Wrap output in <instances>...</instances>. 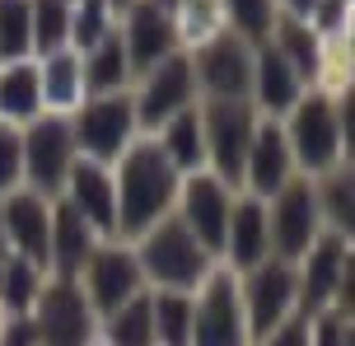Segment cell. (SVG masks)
I'll list each match as a JSON object with an SVG mask.
<instances>
[{"label":"cell","instance_id":"cell-4","mask_svg":"<svg viewBox=\"0 0 355 346\" xmlns=\"http://www.w3.org/2000/svg\"><path fill=\"white\" fill-rule=\"evenodd\" d=\"M295 281H300V318L337 309L346 318H355V253L351 239L322 230L304 257L295 262Z\"/></svg>","mask_w":355,"mask_h":346},{"label":"cell","instance_id":"cell-38","mask_svg":"<svg viewBox=\"0 0 355 346\" xmlns=\"http://www.w3.org/2000/svg\"><path fill=\"white\" fill-rule=\"evenodd\" d=\"M309 346H355V318L327 309L309 318Z\"/></svg>","mask_w":355,"mask_h":346},{"label":"cell","instance_id":"cell-5","mask_svg":"<svg viewBox=\"0 0 355 346\" xmlns=\"http://www.w3.org/2000/svg\"><path fill=\"white\" fill-rule=\"evenodd\" d=\"M201 112V141H206V168L239 187L243 178V155L257 131L262 112L252 108V98H196Z\"/></svg>","mask_w":355,"mask_h":346},{"label":"cell","instance_id":"cell-20","mask_svg":"<svg viewBox=\"0 0 355 346\" xmlns=\"http://www.w3.org/2000/svg\"><path fill=\"white\" fill-rule=\"evenodd\" d=\"M262 257H271V234H266V201L234 192L230 225H225V243H220V267L225 272H248Z\"/></svg>","mask_w":355,"mask_h":346},{"label":"cell","instance_id":"cell-26","mask_svg":"<svg viewBox=\"0 0 355 346\" xmlns=\"http://www.w3.org/2000/svg\"><path fill=\"white\" fill-rule=\"evenodd\" d=\"M80 75H85V98L131 89L136 75H131V61H126V47H122V37H117V28L103 42H94L89 52H80Z\"/></svg>","mask_w":355,"mask_h":346},{"label":"cell","instance_id":"cell-19","mask_svg":"<svg viewBox=\"0 0 355 346\" xmlns=\"http://www.w3.org/2000/svg\"><path fill=\"white\" fill-rule=\"evenodd\" d=\"M0 230H5L10 253L47 267V243H52V201L47 197H37L28 187L0 197Z\"/></svg>","mask_w":355,"mask_h":346},{"label":"cell","instance_id":"cell-25","mask_svg":"<svg viewBox=\"0 0 355 346\" xmlns=\"http://www.w3.org/2000/svg\"><path fill=\"white\" fill-rule=\"evenodd\" d=\"M42 117V89H37V61H0V122L28 127Z\"/></svg>","mask_w":355,"mask_h":346},{"label":"cell","instance_id":"cell-16","mask_svg":"<svg viewBox=\"0 0 355 346\" xmlns=\"http://www.w3.org/2000/svg\"><path fill=\"white\" fill-rule=\"evenodd\" d=\"M295 155H290V141H285L281 117H257V131L248 141V155H243V178H239V192L248 197H271L281 192L285 182L295 178Z\"/></svg>","mask_w":355,"mask_h":346},{"label":"cell","instance_id":"cell-30","mask_svg":"<svg viewBox=\"0 0 355 346\" xmlns=\"http://www.w3.org/2000/svg\"><path fill=\"white\" fill-rule=\"evenodd\" d=\"M155 346H187L192 337V291H150Z\"/></svg>","mask_w":355,"mask_h":346},{"label":"cell","instance_id":"cell-27","mask_svg":"<svg viewBox=\"0 0 355 346\" xmlns=\"http://www.w3.org/2000/svg\"><path fill=\"white\" fill-rule=\"evenodd\" d=\"M150 136H155V146L164 150V159H168L178 173L206 168V141H201V112H196V103L173 112V117H168L164 127H155Z\"/></svg>","mask_w":355,"mask_h":346},{"label":"cell","instance_id":"cell-1","mask_svg":"<svg viewBox=\"0 0 355 346\" xmlns=\"http://www.w3.org/2000/svg\"><path fill=\"white\" fill-rule=\"evenodd\" d=\"M178 173L155 136H136L131 146L112 159V187H117V239H141L155 220H164L178 201Z\"/></svg>","mask_w":355,"mask_h":346},{"label":"cell","instance_id":"cell-41","mask_svg":"<svg viewBox=\"0 0 355 346\" xmlns=\"http://www.w3.org/2000/svg\"><path fill=\"white\" fill-rule=\"evenodd\" d=\"M10 257V243H5V230H0V262Z\"/></svg>","mask_w":355,"mask_h":346},{"label":"cell","instance_id":"cell-28","mask_svg":"<svg viewBox=\"0 0 355 346\" xmlns=\"http://www.w3.org/2000/svg\"><path fill=\"white\" fill-rule=\"evenodd\" d=\"M322 211V230H332L341 239H355V164H337L313 178Z\"/></svg>","mask_w":355,"mask_h":346},{"label":"cell","instance_id":"cell-12","mask_svg":"<svg viewBox=\"0 0 355 346\" xmlns=\"http://www.w3.org/2000/svg\"><path fill=\"white\" fill-rule=\"evenodd\" d=\"M266 234H271V257H285V262L304 257V248L322 234V211H318L313 178L295 173L281 192L266 197Z\"/></svg>","mask_w":355,"mask_h":346},{"label":"cell","instance_id":"cell-29","mask_svg":"<svg viewBox=\"0 0 355 346\" xmlns=\"http://www.w3.org/2000/svg\"><path fill=\"white\" fill-rule=\"evenodd\" d=\"M98 342L103 346H155V323H150V291L131 295L126 304L98 318Z\"/></svg>","mask_w":355,"mask_h":346},{"label":"cell","instance_id":"cell-9","mask_svg":"<svg viewBox=\"0 0 355 346\" xmlns=\"http://www.w3.org/2000/svg\"><path fill=\"white\" fill-rule=\"evenodd\" d=\"M239 300H243V318H248V337L276 332L285 318L300 313V281H295V262L285 257H262L257 267L239 272Z\"/></svg>","mask_w":355,"mask_h":346},{"label":"cell","instance_id":"cell-39","mask_svg":"<svg viewBox=\"0 0 355 346\" xmlns=\"http://www.w3.org/2000/svg\"><path fill=\"white\" fill-rule=\"evenodd\" d=\"M0 346H42L28 313H0Z\"/></svg>","mask_w":355,"mask_h":346},{"label":"cell","instance_id":"cell-10","mask_svg":"<svg viewBox=\"0 0 355 346\" xmlns=\"http://www.w3.org/2000/svg\"><path fill=\"white\" fill-rule=\"evenodd\" d=\"M187 346H252L234 272L215 267L192 291V337H187Z\"/></svg>","mask_w":355,"mask_h":346},{"label":"cell","instance_id":"cell-36","mask_svg":"<svg viewBox=\"0 0 355 346\" xmlns=\"http://www.w3.org/2000/svg\"><path fill=\"white\" fill-rule=\"evenodd\" d=\"M28 56H33L28 0H0V61H28Z\"/></svg>","mask_w":355,"mask_h":346},{"label":"cell","instance_id":"cell-3","mask_svg":"<svg viewBox=\"0 0 355 346\" xmlns=\"http://www.w3.org/2000/svg\"><path fill=\"white\" fill-rule=\"evenodd\" d=\"M136 262H141L145 291H196L206 276L220 267L215 253H206L196 234L168 211L164 220H155L141 239H131Z\"/></svg>","mask_w":355,"mask_h":346},{"label":"cell","instance_id":"cell-23","mask_svg":"<svg viewBox=\"0 0 355 346\" xmlns=\"http://www.w3.org/2000/svg\"><path fill=\"white\" fill-rule=\"evenodd\" d=\"M37 61V89H42V112L71 117L85 103V75H80V52L61 47V52L33 56Z\"/></svg>","mask_w":355,"mask_h":346},{"label":"cell","instance_id":"cell-37","mask_svg":"<svg viewBox=\"0 0 355 346\" xmlns=\"http://www.w3.org/2000/svg\"><path fill=\"white\" fill-rule=\"evenodd\" d=\"M24 187V146H19V127L0 122V197H10Z\"/></svg>","mask_w":355,"mask_h":346},{"label":"cell","instance_id":"cell-35","mask_svg":"<svg viewBox=\"0 0 355 346\" xmlns=\"http://www.w3.org/2000/svg\"><path fill=\"white\" fill-rule=\"evenodd\" d=\"M220 10H225V28L239 33L248 47L266 42L271 37V24H276V0H220Z\"/></svg>","mask_w":355,"mask_h":346},{"label":"cell","instance_id":"cell-33","mask_svg":"<svg viewBox=\"0 0 355 346\" xmlns=\"http://www.w3.org/2000/svg\"><path fill=\"white\" fill-rule=\"evenodd\" d=\"M112 28H117V10L107 0H71V33H66V47L71 52H89Z\"/></svg>","mask_w":355,"mask_h":346},{"label":"cell","instance_id":"cell-17","mask_svg":"<svg viewBox=\"0 0 355 346\" xmlns=\"http://www.w3.org/2000/svg\"><path fill=\"white\" fill-rule=\"evenodd\" d=\"M117 37L126 47L131 75L150 71L155 61H164L168 52H178V33H173V15L164 10L159 0H131L117 15Z\"/></svg>","mask_w":355,"mask_h":346},{"label":"cell","instance_id":"cell-21","mask_svg":"<svg viewBox=\"0 0 355 346\" xmlns=\"http://www.w3.org/2000/svg\"><path fill=\"white\" fill-rule=\"evenodd\" d=\"M309 89L300 75H295V66L285 61L271 42H257L252 47V85H248V98L252 108L262 112V117H285V112L295 108V98Z\"/></svg>","mask_w":355,"mask_h":346},{"label":"cell","instance_id":"cell-11","mask_svg":"<svg viewBox=\"0 0 355 346\" xmlns=\"http://www.w3.org/2000/svg\"><path fill=\"white\" fill-rule=\"evenodd\" d=\"M196 98V80H192V56L168 52L164 61H155L150 71H141L131 80V103H136V122H141V136H150L155 127H164L173 112L192 108Z\"/></svg>","mask_w":355,"mask_h":346},{"label":"cell","instance_id":"cell-32","mask_svg":"<svg viewBox=\"0 0 355 346\" xmlns=\"http://www.w3.org/2000/svg\"><path fill=\"white\" fill-rule=\"evenodd\" d=\"M168 15H173V33H178V47H182V52H192L206 37L225 33V10H220V0H173Z\"/></svg>","mask_w":355,"mask_h":346},{"label":"cell","instance_id":"cell-7","mask_svg":"<svg viewBox=\"0 0 355 346\" xmlns=\"http://www.w3.org/2000/svg\"><path fill=\"white\" fill-rule=\"evenodd\" d=\"M71 136H75V150H80L85 159L112 164V159H117V155L141 136L131 89H122V94H94V98H85V103L71 112Z\"/></svg>","mask_w":355,"mask_h":346},{"label":"cell","instance_id":"cell-42","mask_svg":"<svg viewBox=\"0 0 355 346\" xmlns=\"http://www.w3.org/2000/svg\"><path fill=\"white\" fill-rule=\"evenodd\" d=\"M107 5H112V10H117V15H122L126 5H131V0H107Z\"/></svg>","mask_w":355,"mask_h":346},{"label":"cell","instance_id":"cell-2","mask_svg":"<svg viewBox=\"0 0 355 346\" xmlns=\"http://www.w3.org/2000/svg\"><path fill=\"white\" fill-rule=\"evenodd\" d=\"M285 141H290V155H295V168L304 178H318L337 164H351V141L341 131L337 117V89H322V85H309V89L295 98V108L281 117Z\"/></svg>","mask_w":355,"mask_h":346},{"label":"cell","instance_id":"cell-43","mask_svg":"<svg viewBox=\"0 0 355 346\" xmlns=\"http://www.w3.org/2000/svg\"><path fill=\"white\" fill-rule=\"evenodd\" d=\"M94 346H103V342H94Z\"/></svg>","mask_w":355,"mask_h":346},{"label":"cell","instance_id":"cell-8","mask_svg":"<svg viewBox=\"0 0 355 346\" xmlns=\"http://www.w3.org/2000/svg\"><path fill=\"white\" fill-rule=\"evenodd\" d=\"M28 318H33L42 346H94L98 342V313L89 309V300H85L75 276L47 272Z\"/></svg>","mask_w":355,"mask_h":346},{"label":"cell","instance_id":"cell-31","mask_svg":"<svg viewBox=\"0 0 355 346\" xmlns=\"http://www.w3.org/2000/svg\"><path fill=\"white\" fill-rule=\"evenodd\" d=\"M42 281H47V267L10 253L0 262V313H28L37 291H42Z\"/></svg>","mask_w":355,"mask_h":346},{"label":"cell","instance_id":"cell-18","mask_svg":"<svg viewBox=\"0 0 355 346\" xmlns=\"http://www.w3.org/2000/svg\"><path fill=\"white\" fill-rule=\"evenodd\" d=\"M61 201L80 211L89 220V230L98 239H117V187H112V164H98V159H75L71 173H66V187H61Z\"/></svg>","mask_w":355,"mask_h":346},{"label":"cell","instance_id":"cell-15","mask_svg":"<svg viewBox=\"0 0 355 346\" xmlns=\"http://www.w3.org/2000/svg\"><path fill=\"white\" fill-rule=\"evenodd\" d=\"M192 80L201 98H248L252 85V47L239 33H215L192 47Z\"/></svg>","mask_w":355,"mask_h":346},{"label":"cell","instance_id":"cell-22","mask_svg":"<svg viewBox=\"0 0 355 346\" xmlns=\"http://www.w3.org/2000/svg\"><path fill=\"white\" fill-rule=\"evenodd\" d=\"M103 239L89 230V220L80 211H71L66 201H52V243H47V272L52 276H80V267L89 262V253Z\"/></svg>","mask_w":355,"mask_h":346},{"label":"cell","instance_id":"cell-6","mask_svg":"<svg viewBox=\"0 0 355 346\" xmlns=\"http://www.w3.org/2000/svg\"><path fill=\"white\" fill-rule=\"evenodd\" d=\"M19 146H24V187L56 201L61 187H66L71 164L80 159L71 136V117H56V112L33 117L28 127H19Z\"/></svg>","mask_w":355,"mask_h":346},{"label":"cell","instance_id":"cell-24","mask_svg":"<svg viewBox=\"0 0 355 346\" xmlns=\"http://www.w3.org/2000/svg\"><path fill=\"white\" fill-rule=\"evenodd\" d=\"M276 52L295 66V75H300L304 85H318L322 80V56H327V42H322L304 19H290V15H276V24H271V37H266Z\"/></svg>","mask_w":355,"mask_h":346},{"label":"cell","instance_id":"cell-34","mask_svg":"<svg viewBox=\"0 0 355 346\" xmlns=\"http://www.w3.org/2000/svg\"><path fill=\"white\" fill-rule=\"evenodd\" d=\"M28 24H33V56L61 52L71 33V0H28Z\"/></svg>","mask_w":355,"mask_h":346},{"label":"cell","instance_id":"cell-40","mask_svg":"<svg viewBox=\"0 0 355 346\" xmlns=\"http://www.w3.org/2000/svg\"><path fill=\"white\" fill-rule=\"evenodd\" d=\"M252 346H309V318H285L276 332H266V337H257Z\"/></svg>","mask_w":355,"mask_h":346},{"label":"cell","instance_id":"cell-13","mask_svg":"<svg viewBox=\"0 0 355 346\" xmlns=\"http://www.w3.org/2000/svg\"><path fill=\"white\" fill-rule=\"evenodd\" d=\"M80 291H85L89 309L98 313H112L117 304H126L131 295L145 291V276H141V262H136V248L126 243V239H103L94 253H89V262L80 267Z\"/></svg>","mask_w":355,"mask_h":346},{"label":"cell","instance_id":"cell-14","mask_svg":"<svg viewBox=\"0 0 355 346\" xmlns=\"http://www.w3.org/2000/svg\"><path fill=\"white\" fill-rule=\"evenodd\" d=\"M234 192L230 182L211 173V168H196V173H182L178 182V201H173V216L196 234V243L215 253L220 262V243H225V225H230V206H234Z\"/></svg>","mask_w":355,"mask_h":346}]
</instances>
